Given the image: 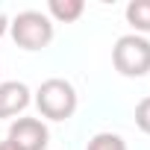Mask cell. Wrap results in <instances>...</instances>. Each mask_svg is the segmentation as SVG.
Segmentation results:
<instances>
[{
  "label": "cell",
  "mask_w": 150,
  "mask_h": 150,
  "mask_svg": "<svg viewBox=\"0 0 150 150\" xmlns=\"http://www.w3.org/2000/svg\"><path fill=\"white\" fill-rule=\"evenodd\" d=\"M47 12L56 21H62V24H74V21L86 12V3H83V0H50Z\"/></svg>",
  "instance_id": "6"
},
{
  "label": "cell",
  "mask_w": 150,
  "mask_h": 150,
  "mask_svg": "<svg viewBox=\"0 0 150 150\" xmlns=\"http://www.w3.org/2000/svg\"><path fill=\"white\" fill-rule=\"evenodd\" d=\"M6 27H9V21H6V15L0 12V38H3V33H6Z\"/></svg>",
  "instance_id": "10"
},
{
  "label": "cell",
  "mask_w": 150,
  "mask_h": 150,
  "mask_svg": "<svg viewBox=\"0 0 150 150\" xmlns=\"http://www.w3.org/2000/svg\"><path fill=\"white\" fill-rule=\"evenodd\" d=\"M0 150H15V147H12L9 141H0Z\"/></svg>",
  "instance_id": "11"
},
{
  "label": "cell",
  "mask_w": 150,
  "mask_h": 150,
  "mask_svg": "<svg viewBox=\"0 0 150 150\" xmlns=\"http://www.w3.org/2000/svg\"><path fill=\"white\" fill-rule=\"evenodd\" d=\"M127 21L138 33H150V0H132L127 6Z\"/></svg>",
  "instance_id": "7"
},
{
  "label": "cell",
  "mask_w": 150,
  "mask_h": 150,
  "mask_svg": "<svg viewBox=\"0 0 150 150\" xmlns=\"http://www.w3.org/2000/svg\"><path fill=\"white\" fill-rule=\"evenodd\" d=\"M30 106V88L18 80L0 83V118H12Z\"/></svg>",
  "instance_id": "5"
},
{
  "label": "cell",
  "mask_w": 150,
  "mask_h": 150,
  "mask_svg": "<svg viewBox=\"0 0 150 150\" xmlns=\"http://www.w3.org/2000/svg\"><path fill=\"white\" fill-rule=\"evenodd\" d=\"M47 138H50V132L38 118H18L9 127V135H6V141L15 150H44Z\"/></svg>",
  "instance_id": "4"
},
{
  "label": "cell",
  "mask_w": 150,
  "mask_h": 150,
  "mask_svg": "<svg viewBox=\"0 0 150 150\" xmlns=\"http://www.w3.org/2000/svg\"><path fill=\"white\" fill-rule=\"evenodd\" d=\"M135 124H138L141 132L150 135V97L138 100V106H135Z\"/></svg>",
  "instance_id": "9"
},
{
  "label": "cell",
  "mask_w": 150,
  "mask_h": 150,
  "mask_svg": "<svg viewBox=\"0 0 150 150\" xmlns=\"http://www.w3.org/2000/svg\"><path fill=\"white\" fill-rule=\"evenodd\" d=\"M86 150H127V141L121 135H115V132H97L88 141Z\"/></svg>",
  "instance_id": "8"
},
{
  "label": "cell",
  "mask_w": 150,
  "mask_h": 150,
  "mask_svg": "<svg viewBox=\"0 0 150 150\" xmlns=\"http://www.w3.org/2000/svg\"><path fill=\"white\" fill-rule=\"evenodd\" d=\"M112 65L124 77H144L150 71V41L144 35H121L112 47Z\"/></svg>",
  "instance_id": "2"
},
{
  "label": "cell",
  "mask_w": 150,
  "mask_h": 150,
  "mask_svg": "<svg viewBox=\"0 0 150 150\" xmlns=\"http://www.w3.org/2000/svg\"><path fill=\"white\" fill-rule=\"evenodd\" d=\"M9 30H12L15 44L24 47V50H41V47H47L53 41V21L44 12H35V9L21 12L9 24Z\"/></svg>",
  "instance_id": "3"
},
{
  "label": "cell",
  "mask_w": 150,
  "mask_h": 150,
  "mask_svg": "<svg viewBox=\"0 0 150 150\" xmlns=\"http://www.w3.org/2000/svg\"><path fill=\"white\" fill-rule=\"evenodd\" d=\"M35 106L44 118L50 121H68L74 112H77V91L74 86L62 77H50L38 86L35 91Z\"/></svg>",
  "instance_id": "1"
}]
</instances>
